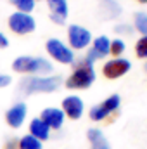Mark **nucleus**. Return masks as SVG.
<instances>
[{
  "instance_id": "8",
  "label": "nucleus",
  "mask_w": 147,
  "mask_h": 149,
  "mask_svg": "<svg viewBox=\"0 0 147 149\" xmlns=\"http://www.w3.org/2000/svg\"><path fill=\"white\" fill-rule=\"evenodd\" d=\"M130 68H132V63H130L128 59H121V57H118V59L107 61V63L104 64L102 71H104V74H106V78L114 80V78H119V76H123L125 73H128Z\"/></svg>"
},
{
  "instance_id": "6",
  "label": "nucleus",
  "mask_w": 147,
  "mask_h": 149,
  "mask_svg": "<svg viewBox=\"0 0 147 149\" xmlns=\"http://www.w3.org/2000/svg\"><path fill=\"white\" fill-rule=\"evenodd\" d=\"M119 101H121L119 95H118V94H112V95L107 97L104 102H101V104H97V106H94V108L90 109V120H94V121H101V120H104L106 116H109L112 111L118 109Z\"/></svg>"
},
{
  "instance_id": "23",
  "label": "nucleus",
  "mask_w": 147,
  "mask_h": 149,
  "mask_svg": "<svg viewBox=\"0 0 147 149\" xmlns=\"http://www.w3.org/2000/svg\"><path fill=\"white\" fill-rule=\"evenodd\" d=\"M5 47H9V38L0 31V49H5Z\"/></svg>"
},
{
  "instance_id": "22",
  "label": "nucleus",
  "mask_w": 147,
  "mask_h": 149,
  "mask_svg": "<svg viewBox=\"0 0 147 149\" xmlns=\"http://www.w3.org/2000/svg\"><path fill=\"white\" fill-rule=\"evenodd\" d=\"M10 81H12V78H10L9 74H0V88H2V87H7Z\"/></svg>"
},
{
  "instance_id": "2",
  "label": "nucleus",
  "mask_w": 147,
  "mask_h": 149,
  "mask_svg": "<svg viewBox=\"0 0 147 149\" xmlns=\"http://www.w3.org/2000/svg\"><path fill=\"white\" fill-rule=\"evenodd\" d=\"M95 80V71H94V64L87 59H81L74 71L69 74V78L66 80V87L68 88H76V90H83L88 88Z\"/></svg>"
},
{
  "instance_id": "26",
  "label": "nucleus",
  "mask_w": 147,
  "mask_h": 149,
  "mask_svg": "<svg viewBox=\"0 0 147 149\" xmlns=\"http://www.w3.org/2000/svg\"><path fill=\"white\" fill-rule=\"evenodd\" d=\"M146 68H147V63H146Z\"/></svg>"
},
{
  "instance_id": "20",
  "label": "nucleus",
  "mask_w": 147,
  "mask_h": 149,
  "mask_svg": "<svg viewBox=\"0 0 147 149\" xmlns=\"http://www.w3.org/2000/svg\"><path fill=\"white\" fill-rule=\"evenodd\" d=\"M135 52H137L139 57H147V35L146 37H142L139 42H137V45H135Z\"/></svg>"
},
{
  "instance_id": "24",
  "label": "nucleus",
  "mask_w": 147,
  "mask_h": 149,
  "mask_svg": "<svg viewBox=\"0 0 147 149\" xmlns=\"http://www.w3.org/2000/svg\"><path fill=\"white\" fill-rule=\"evenodd\" d=\"M116 31H126V33H132V28L128 24H121V26H116Z\"/></svg>"
},
{
  "instance_id": "19",
  "label": "nucleus",
  "mask_w": 147,
  "mask_h": 149,
  "mask_svg": "<svg viewBox=\"0 0 147 149\" xmlns=\"http://www.w3.org/2000/svg\"><path fill=\"white\" fill-rule=\"evenodd\" d=\"M135 26L140 33L147 35V14L146 12H137L135 14Z\"/></svg>"
},
{
  "instance_id": "10",
  "label": "nucleus",
  "mask_w": 147,
  "mask_h": 149,
  "mask_svg": "<svg viewBox=\"0 0 147 149\" xmlns=\"http://www.w3.org/2000/svg\"><path fill=\"white\" fill-rule=\"evenodd\" d=\"M62 113L71 120H78L83 114V101L78 95H68L62 101Z\"/></svg>"
},
{
  "instance_id": "17",
  "label": "nucleus",
  "mask_w": 147,
  "mask_h": 149,
  "mask_svg": "<svg viewBox=\"0 0 147 149\" xmlns=\"http://www.w3.org/2000/svg\"><path fill=\"white\" fill-rule=\"evenodd\" d=\"M17 149H43V146H42V141L28 134L17 141Z\"/></svg>"
},
{
  "instance_id": "7",
  "label": "nucleus",
  "mask_w": 147,
  "mask_h": 149,
  "mask_svg": "<svg viewBox=\"0 0 147 149\" xmlns=\"http://www.w3.org/2000/svg\"><path fill=\"white\" fill-rule=\"evenodd\" d=\"M68 38H69V45L73 49H83L90 43L92 35L87 28L78 26V24H71L69 30H68Z\"/></svg>"
},
{
  "instance_id": "18",
  "label": "nucleus",
  "mask_w": 147,
  "mask_h": 149,
  "mask_svg": "<svg viewBox=\"0 0 147 149\" xmlns=\"http://www.w3.org/2000/svg\"><path fill=\"white\" fill-rule=\"evenodd\" d=\"M10 2H12V5L17 7V12L30 14L35 9V0H10Z\"/></svg>"
},
{
  "instance_id": "21",
  "label": "nucleus",
  "mask_w": 147,
  "mask_h": 149,
  "mask_svg": "<svg viewBox=\"0 0 147 149\" xmlns=\"http://www.w3.org/2000/svg\"><path fill=\"white\" fill-rule=\"evenodd\" d=\"M123 50H125V43H123L121 40H114V42H111V47H109V52H111V54L119 56Z\"/></svg>"
},
{
  "instance_id": "14",
  "label": "nucleus",
  "mask_w": 147,
  "mask_h": 149,
  "mask_svg": "<svg viewBox=\"0 0 147 149\" xmlns=\"http://www.w3.org/2000/svg\"><path fill=\"white\" fill-rule=\"evenodd\" d=\"M30 135H33L38 141H47L49 135H50V128H49L40 118H35V120H31V123H30Z\"/></svg>"
},
{
  "instance_id": "3",
  "label": "nucleus",
  "mask_w": 147,
  "mask_h": 149,
  "mask_svg": "<svg viewBox=\"0 0 147 149\" xmlns=\"http://www.w3.org/2000/svg\"><path fill=\"white\" fill-rule=\"evenodd\" d=\"M12 70L17 73L30 74H47L52 71V64L43 57H31V56H21L12 63Z\"/></svg>"
},
{
  "instance_id": "9",
  "label": "nucleus",
  "mask_w": 147,
  "mask_h": 149,
  "mask_svg": "<svg viewBox=\"0 0 147 149\" xmlns=\"http://www.w3.org/2000/svg\"><path fill=\"white\" fill-rule=\"evenodd\" d=\"M26 113H28L26 104L24 102H17V104H14L9 111L5 113V120H7V123L12 128H19L24 123V120H26Z\"/></svg>"
},
{
  "instance_id": "12",
  "label": "nucleus",
  "mask_w": 147,
  "mask_h": 149,
  "mask_svg": "<svg viewBox=\"0 0 147 149\" xmlns=\"http://www.w3.org/2000/svg\"><path fill=\"white\" fill-rule=\"evenodd\" d=\"M50 9V19L57 24H64L68 17V2L66 0H47Z\"/></svg>"
},
{
  "instance_id": "13",
  "label": "nucleus",
  "mask_w": 147,
  "mask_h": 149,
  "mask_svg": "<svg viewBox=\"0 0 147 149\" xmlns=\"http://www.w3.org/2000/svg\"><path fill=\"white\" fill-rule=\"evenodd\" d=\"M40 120L49 128H61L64 123V113H62V109H57V108H47L42 111Z\"/></svg>"
},
{
  "instance_id": "16",
  "label": "nucleus",
  "mask_w": 147,
  "mask_h": 149,
  "mask_svg": "<svg viewBox=\"0 0 147 149\" xmlns=\"http://www.w3.org/2000/svg\"><path fill=\"white\" fill-rule=\"evenodd\" d=\"M99 9H101V14H102L106 19L118 17V16L121 14V7L118 5L116 0H101V2H99Z\"/></svg>"
},
{
  "instance_id": "5",
  "label": "nucleus",
  "mask_w": 147,
  "mask_h": 149,
  "mask_svg": "<svg viewBox=\"0 0 147 149\" xmlns=\"http://www.w3.org/2000/svg\"><path fill=\"white\" fill-rule=\"evenodd\" d=\"M45 47H47V52H49L55 61H59V63H62V64H71L74 61L73 50H71L69 47H66V45H64L61 40H57V38H50Z\"/></svg>"
},
{
  "instance_id": "11",
  "label": "nucleus",
  "mask_w": 147,
  "mask_h": 149,
  "mask_svg": "<svg viewBox=\"0 0 147 149\" xmlns=\"http://www.w3.org/2000/svg\"><path fill=\"white\" fill-rule=\"evenodd\" d=\"M109 47H111V42H109V38H107V37L95 38L94 47L90 49V52H88V56H87L85 59H87V61H90V63L94 64V61L102 59V57H106V56L109 54Z\"/></svg>"
},
{
  "instance_id": "25",
  "label": "nucleus",
  "mask_w": 147,
  "mask_h": 149,
  "mask_svg": "<svg viewBox=\"0 0 147 149\" xmlns=\"http://www.w3.org/2000/svg\"><path fill=\"white\" fill-rule=\"evenodd\" d=\"M140 2H144V3H147V0H140Z\"/></svg>"
},
{
  "instance_id": "15",
  "label": "nucleus",
  "mask_w": 147,
  "mask_h": 149,
  "mask_svg": "<svg viewBox=\"0 0 147 149\" xmlns=\"http://www.w3.org/2000/svg\"><path fill=\"white\" fill-rule=\"evenodd\" d=\"M87 137H88V141H90L92 149H111L106 135H104L101 130H97V128H90V130L87 132Z\"/></svg>"
},
{
  "instance_id": "1",
  "label": "nucleus",
  "mask_w": 147,
  "mask_h": 149,
  "mask_svg": "<svg viewBox=\"0 0 147 149\" xmlns=\"http://www.w3.org/2000/svg\"><path fill=\"white\" fill-rule=\"evenodd\" d=\"M62 76L54 74V76H26L19 83V92L24 95L31 94H49L54 92L61 87Z\"/></svg>"
},
{
  "instance_id": "4",
  "label": "nucleus",
  "mask_w": 147,
  "mask_h": 149,
  "mask_svg": "<svg viewBox=\"0 0 147 149\" xmlns=\"http://www.w3.org/2000/svg\"><path fill=\"white\" fill-rule=\"evenodd\" d=\"M35 19L30 16V14H24V12H14L10 14L9 17V28L17 33V35H26V33H31L35 30Z\"/></svg>"
}]
</instances>
